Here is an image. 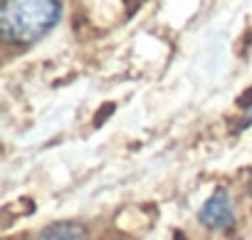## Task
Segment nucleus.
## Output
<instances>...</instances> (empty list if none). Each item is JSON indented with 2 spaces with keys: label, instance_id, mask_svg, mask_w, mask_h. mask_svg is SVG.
Returning <instances> with one entry per match:
<instances>
[{
  "label": "nucleus",
  "instance_id": "1",
  "mask_svg": "<svg viewBox=\"0 0 252 240\" xmlns=\"http://www.w3.org/2000/svg\"><path fill=\"white\" fill-rule=\"evenodd\" d=\"M64 5L55 0H8L0 8V35L8 45H35L60 20Z\"/></svg>",
  "mask_w": 252,
  "mask_h": 240
},
{
  "label": "nucleus",
  "instance_id": "2",
  "mask_svg": "<svg viewBox=\"0 0 252 240\" xmlns=\"http://www.w3.org/2000/svg\"><path fill=\"white\" fill-rule=\"evenodd\" d=\"M198 223L208 230H227L235 225V208L225 188L213 191L198 210Z\"/></svg>",
  "mask_w": 252,
  "mask_h": 240
},
{
  "label": "nucleus",
  "instance_id": "3",
  "mask_svg": "<svg viewBox=\"0 0 252 240\" xmlns=\"http://www.w3.org/2000/svg\"><path fill=\"white\" fill-rule=\"evenodd\" d=\"M37 240H87V225L79 220H57L42 228Z\"/></svg>",
  "mask_w": 252,
  "mask_h": 240
},
{
  "label": "nucleus",
  "instance_id": "4",
  "mask_svg": "<svg viewBox=\"0 0 252 240\" xmlns=\"http://www.w3.org/2000/svg\"><path fill=\"white\" fill-rule=\"evenodd\" d=\"M247 193H250V198H252V176H250V181H247Z\"/></svg>",
  "mask_w": 252,
  "mask_h": 240
}]
</instances>
